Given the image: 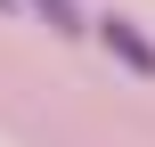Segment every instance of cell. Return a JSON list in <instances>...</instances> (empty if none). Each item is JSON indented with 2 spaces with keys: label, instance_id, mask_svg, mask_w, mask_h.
Segmentation results:
<instances>
[{
  "label": "cell",
  "instance_id": "2",
  "mask_svg": "<svg viewBox=\"0 0 155 147\" xmlns=\"http://www.w3.org/2000/svg\"><path fill=\"white\" fill-rule=\"evenodd\" d=\"M16 8H33L57 41H74V33H90V16H82V0H16Z\"/></svg>",
  "mask_w": 155,
  "mask_h": 147
},
{
  "label": "cell",
  "instance_id": "3",
  "mask_svg": "<svg viewBox=\"0 0 155 147\" xmlns=\"http://www.w3.org/2000/svg\"><path fill=\"white\" fill-rule=\"evenodd\" d=\"M8 8H16V0H0V16H8Z\"/></svg>",
  "mask_w": 155,
  "mask_h": 147
},
{
  "label": "cell",
  "instance_id": "1",
  "mask_svg": "<svg viewBox=\"0 0 155 147\" xmlns=\"http://www.w3.org/2000/svg\"><path fill=\"white\" fill-rule=\"evenodd\" d=\"M98 41H106V57H114V65H131L139 82H155V41L131 25V16H114V8H106V16H98Z\"/></svg>",
  "mask_w": 155,
  "mask_h": 147
}]
</instances>
